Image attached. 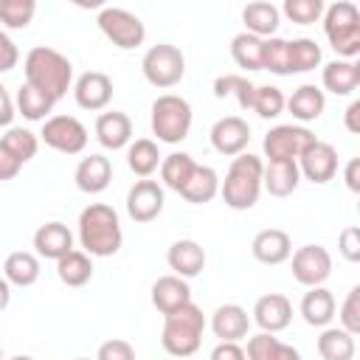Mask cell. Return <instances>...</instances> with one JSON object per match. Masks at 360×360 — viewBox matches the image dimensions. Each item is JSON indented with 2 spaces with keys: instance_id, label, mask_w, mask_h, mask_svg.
I'll list each match as a JSON object with an SVG mask.
<instances>
[{
  "instance_id": "1",
  "label": "cell",
  "mask_w": 360,
  "mask_h": 360,
  "mask_svg": "<svg viewBox=\"0 0 360 360\" xmlns=\"http://www.w3.org/2000/svg\"><path fill=\"white\" fill-rule=\"evenodd\" d=\"M22 73H25V84H31L34 90L45 93L53 101L65 98L68 90H73V62L48 45H37L25 53Z\"/></svg>"
},
{
  "instance_id": "2",
  "label": "cell",
  "mask_w": 360,
  "mask_h": 360,
  "mask_svg": "<svg viewBox=\"0 0 360 360\" xmlns=\"http://www.w3.org/2000/svg\"><path fill=\"white\" fill-rule=\"evenodd\" d=\"M79 245L93 259L115 256L124 245V231L118 211L107 202H90L79 214Z\"/></svg>"
},
{
  "instance_id": "3",
  "label": "cell",
  "mask_w": 360,
  "mask_h": 360,
  "mask_svg": "<svg viewBox=\"0 0 360 360\" xmlns=\"http://www.w3.org/2000/svg\"><path fill=\"white\" fill-rule=\"evenodd\" d=\"M262 172H264V163L259 155H250V152L236 155L225 172V180H219L222 202L233 211L253 208L262 194Z\"/></svg>"
},
{
  "instance_id": "4",
  "label": "cell",
  "mask_w": 360,
  "mask_h": 360,
  "mask_svg": "<svg viewBox=\"0 0 360 360\" xmlns=\"http://www.w3.org/2000/svg\"><path fill=\"white\" fill-rule=\"evenodd\" d=\"M205 326H208V321H205L202 309L194 301H188L186 307L163 315V332H160L163 352L172 354V357H180V360L197 354Z\"/></svg>"
},
{
  "instance_id": "5",
  "label": "cell",
  "mask_w": 360,
  "mask_h": 360,
  "mask_svg": "<svg viewBox=\"0 0 360 360\" xmlns=\"http://www.w3.org/2000/svg\"><path fill=\"white\" fill-rule=\"evenodd\" d=\"M191 121H194V112H191V104L177 96V93H163L152 101V110H149V127H152V135L158 138V143H180L188 138L191 132Z\"/></svg>"
},
{
  "instance_id": "6",
  "label": "cell",
  "mask_w": 360,
  "mask_h": 360,
  "mask_svg": "<svg viewBox=\"0 0 360 360\" xmlns=\"http://www.w3.org/2000/svg\"><path fill=\"white\" fill-rule=\"evenodd\" d=\"M323 37L332 51L343 59H354L360 53V8L349 0H338L323 6Z\"/></svg>"
},
{
  "instance_id": "7",
  "label": "cell",
  "mask_w": 360,
  "mask_h": 360,
  "mask_svg": "<svg viewBox=\"0 0 360 360\" xmlns=\"http://www.w3.org/2000/svg\"><path fill=\"white\" fill-rule=\"evenodd\" d=\"M141 70H143V79L158 87V90H169V87H177L186 76V56L177 45L172 42H158L152 45L143 59H141Z\"/></svg>"
},
{
  "instance_id": "8",
  "label": "cell",
  "mask_w": 360,
  "mask_h": 360,
  "mask_svg": "<svg viewBox=\"0 0 360 360\" xmlns=\"http://www.w3.org/2000/svg\"><path fill=\"white\" fill-rule=\"evenodd\" d=\"M98 22V31L121 51H132L138 45H143L146 39V25L138 14L127 11V8H118V6H104L96 17Z\"/></svg>"
},
{
  "instance_id": "9",
  "label": "cell",
  "mask_w": 360,
  "mask_h": 360,
  "mask_svg": "<svg viewBox=\"0 0 360 360\" xmlns=\"http://www.w3.org/2000/svg\"><path fill=\"white\" fill-rule=\"evenodd\" d=\"M39 141L59 155H82L90 135L76 115H51L48 121H42Z\"/></svg>"
},
{
  "instance_id": "10",
  "label": "cell",
  "mask_w": 360,
  "mask_h": 360,
  "mask_svg": "<svg viewBox=\"0 0 360 360\" xmlns=\"http://www.w3.org/2000/svg\"><path fill=\"white\" fill-rule=\"evenodd\" d=\"M315 141V135L301 127V124H278L273 129H267L264 141H262V149H264V158L267 163L270 160H298L301 152Z\"/></svg>"
},
{
  "instance_id": "11",
  "label": "cell",
  "mask_w": 360,
  "mask_h": 360,
  "mask_svg": "<svg viewBox=\"0 0 360 360\" xmlns=\"http://www.w3.org/2000/svg\"><path fill=\"white\" fill-rule=\"evenodd\" d=\"M290 267L301 287H323L332 276V253L323 245H304L290 256Z\"/></svg>"
},
{
  "instance_id": "12",
  "label": "cell",
  "mask_w": 360,
  "mask_h": 360,
  "mask_svg": "<svg viewBox=\"0 0 360 360\" xmlns=\"http://www.w3.org/2000/svg\"><path fill=\"white\" fill-rule=\"evenodd\" d=\"M163 205H166V194H163V186L158 180H135L127 191V214L132 222H152L163 214Z\"/></svg>"
},
{
  "instance_id": "13",
  "label": "cell",
  "mask_w": 360,
  "mask_h": 360,
  "mask_svg": "<svg viewBox=\"0 0 360 360\" xmlns=\"http://www.w3.org/2000/svg\"><path fill=\"white\" fill-rule=\"evenodd\" d=\"M295 163H298L301 177H307V180L315 183V186H323V183H329V180L338 174V149H335L332 143L315 138V141L301 152V158H298Z\"/></svg>"
},
{
  "instance_id": "14",
  "label": "cell",
  "mask_w": 360,
  "mask_h": 360,
  "mask_svg": "<svg viewBox=\"0 0 360 360\" xmlns=\"http://www.w3.org/2000/svg\"><path fill=\"white\" fill-rule=\"evenodd\" d=\"M208 138H211V146H214L217 155H222V158H236V155H242V152L248 149V143H250V127H248V121L239 118V115H222V118L214 121Z\"/></svg>"
},
{
  "instance_id": "15",
  "label": "cell",
  "mask_w": 360,
  "mask_h": 360,
  "mask_svg": "<svg viewBox=\"0 0 360 360\" xmlns=\"http://www.w3.org/2000/svg\"><path fill=\"white\" fill-rule=\"evenodd\" d=\"M250 315H253L250 321H253L262 332L276 335V332H284V329L290 326V321H292V304H290V298L281 295V292H264V295L256 298Z\"/></svg>"
},
{
  "instance_id": "16",
  "label": "cell",
  "mask_w": 360,
  "mask_h": 360,
  "mask_svg": "<svg viewBox=\"0 0 360 360\" xmlns=\"http://www.w3.org/2000/svg\"><path fill=\"white\" fill-rule=\"evenodd\" d=\"M73 98L82 110H107V104L112 101V79L101 70H87L73 82Z\"/></svg>"
},
{
  "instance_id": "17",
  "label": "cell",
  "mask_w": 360,
  "mask_h": 360,
  "mask_svg": "<svg viewBox=\"0 0 360 360\" xmlns=\"http://www.w3.org/2000/svg\"><path fill=\"white\" fill-rule=\"evenodd\" d=\"M250 323H253V321H250L248 309L239 307V304H219V307L211 312V321H208L214 338L231 340V343L245 340L248 332H250Z\"/></svg>"
},
{
  "instance_id": "18",
  "label": "cell",
  "mask_w": 360,
  "mask_h": 360,
  "mask_svg": "<svg viewBox=\"0 0 360 360\" xmlns=\"http://www.w3.org/2000/svg\"><path fill=\"white\" fill-rule=\"evenodd\" d=\"M96 141L110 149V152H118V149H127L132 143V118L121 110H107L96 118Z\"/></svg>"
},
{
  "instance_id": "19",
  "label": "cell",
  "mask_w": 360,
  "mask_h": 360,
  "mask_svg": "<svg viewBox=\"0 0 360 360\" xmlns=\"http://www.w3.org/2000/svg\"><path fill=\"white\" fill-rule=\"evenodd\" d=\"M73 250V233L65 222L53 219V222H45L34 231V253L39 259H51V262H59L65 253Z\"/></svg>"
},
{
  "instance_id": "20",
  "label": "cell",
  "mask_w": 360,
  "mask_h": 360,
  "mask_svg": "<svg viewBox=\"0 0 360 360\" xmlns=\"http://www.w3.org/2000/svg\"><path fill=\"white\" fill-rule=\"evenodd\" d=\"M250 253L259 264H284L292 256V239L281 228H264L253 236Z\"/></svg>"
},
{
  "instance_id": "21",
  "label": "cell",
  "mask_w": 360,
  "mask_h": 360,
  "mask_svg": "<svg viewBox=\"0 0 360 360\" xmlns=\"http://www.w3.org/2000/svg\"><path fill=\"white\" fill-rule=\"evenodd\" d=\"M166 264H169V270L174 276L188 281V278H194V276H200L205 270V250L194 239H177L166 250Z\"/></svg>"
},
{
  "instance_id": "22",
  "label": "cell",
  "mask_w": 360,
  "mask_h": 360,
  "mask_svg": "<svg viewBox=\"0 0 360 360\" xmlns=\"http://www.w3.org/2000/svg\"><path fill=\"white\" fill-rule=\"evenodd\" d=\"M73 180H76V188L84 191V194H101L110 180H112V163L110 158L104 155H87L79 160L76 172H73Z\"/></svg>"
},
{
  "instance_id": "23",
  "label": "cell",
  "mask_w": 360,
  "mask_h": 360,
  "mask_svg": "<svg viewBox=\"0 0 360 360\" xmlns=\"http://www.w3.org/2000/svg\"><path fill=\"white\" fill-rule=\"evenodd\" d=\"M191 301V287L186 278L169 273V276H160L155 284H152V307L160 312V315H169L180 307H186Z\"/></svg>"
},
{
  "instance_id": "24",
  "label": "cell",
  "mask_w": 360,
  "mask_h": 360,
  "mask_svg": "<svg viewBox=\"0 0 360 360\" xmlns=\"http://www.w3.org/2000/svg\"><path fill=\"white\" fill-rule=\"evenodd\" d=\"M321 84L332 96H352L360 84V65L354 59L326 62L323 70H321Z\"/></svg>"
},
{
  "instance_id": "25",
  "label": "cell",
  "mask_w": 360,
  "mask_h": 360,
  "mask_svg": "<svg viewBox=\"0 0 360 360\" xmlns=\"http://www.w3.org/2000/svg\"><path fill=\"white\" fill-rule=\"evenodd\" d=\"M301 183V172L295 160H270L262 172V188L270 197H290Z\"/></svg>"
},
{
  "instance_id": "26",
  "label": "cell",
  "mask_w": 360,
  "mask_h": 360,
  "mask_svg": "<svg viewBox=\"0 0 360 360\" xmlns=\"http://www.w3.org/2000/svg\"><path fill=\"white\" fill-rule=\"evenodd\" d=\"M301 318L315 326V329H323L332 323L335 312H338V304H335V295L326 290V287H309L301 298V307H298Z\"/></svg>"
},
{
  "instance_id": "27",
  "label": "cell",
  "mask_w": 360,
  "mask_h": 360,
  "mask_svg": "<svg viewBox=\"0 0 360 360\" xmlns=\"http://www.w3.org/2000/svg\"><path fill=\"white\" fill-rule=\"evenodd\" d=\"M242 22H245L248 34H253L259 39H270V37H276V31L281 25V11L273 3L256 0V3H248L242 8Z\"/></svg>"
},
{
  "instance_id": "28",
  "label": "cell",
  "mask_w": 360,
  "mask_h": 360,
  "mask_svg": "<svg viewBox=\"0 0 360 360\" xmlns=\"http://www.w3.org/2000/svg\"><path fill=\"white\" fill-rule=\"evenodd\" d=\"M284 110H290L295 121L309 124V121H318V118L323 115V110H326V96H323V90L315 87V84H301V87H295L292 96L284 101Z\"/></svg>"
},
{
  "instance_id": "29",
  "label": "cell",
  "mask_w": 360,
  "mask_h": 360,
  "mask_svg": "<svg viewBox=\"0 0 360 360\" xmlns=\"http://www.w3.org/2000/svg\"><path fill=\"white\" fill-rule=\"evenodd\" d=\"M39 256L31 250H14L3 262V278L11 287H34L39 278Z\"/></svg>"
},
{
  "instance_id": "30",
  "label": "cell",
  "mask_w": 360,
  "mask_h": 360,
  "mask_svg": "<svg viewBox=\"0 0 360 360\" xmlns=\"http://www.w3.org/2000/svg\"><path fill=\"white\" fill-rule=\"evenodd\" d=\"M160 160H163V155H160V149H158V143L152 138H135L127 146V166L141 180L152 177L160 169Z\"/></svg>"
},
{
  "instance_id": "31",
  "label": "cell",
  "mask_w": 360,
  "mask_h": 360,
  "mask_svg": "<svg viewBox=\"0 0 360 360\" xmlns=\"http://www.w3.org/2000/svg\"><path fill=\"white\" fill-rule=\"evenodd\" d=\"M217 194H219V174H217L211 166H200V163H197V169L191 172L188 183L180 188V197H183L186 202H194V205H205V202H211Z\"/></svg>"
},
{
  "instance_id": "32",
  "label": "cell",
  "mask_w": 360,
  "mask_h": 360,
  "mask_svg": "<svg viewBox=\"0 0 360 360\" xmlns=\"http://www.w3.org/2000/svg\"><path fill=\"white\" fill-rule=\"evenodd\" d=\"M315 346L323 360H354V352H357L354 335H349L340 326H323Z\"/></svg>"
},
{
  "instance_id": "33",
  "label": "cell",
  "mask_w": 360,
  "mask_h": 360,
  "mask_svg": "<svg viewBox=\"0 0 360 360\" xmlns=\"http://www.w3.org/2000/svg\"><path fill=\"white\" fill-rule=\"evenodd\" d=\"M323 53H321V45L309 37H295V39H287V73H309L321 65Z\"/></svg>"
},
{
  "instance_id": "34",
  "label": "cell",
  "mask_w": 360,
  "mask_h": 360,
  "mask_svg": "<svg viewBox=\"0 0 360 360\" xmlns=\"http://www.w3.org/2000/svg\"><path fill=\"white\" fill-rule=\"evenodd\" d=\"M56 276L65 287H84L93 278V259L84 250H70L56 262Z\"/></svg>"
},
{
  "instance_id": "35",
  "label": "cell",
  "mask_w": 360,
  "mask_h": 360,
  "mask_svg": "<svg viewBox=\"0 0 360 360\" xmlns=\"http://www.w3.org/2000/svg\"><path fill=\"white\" fill-rule=\"evenodd\" d=\"M197 169V160L188 155V152H172V155H163L160 160V183L172 191L180 194V188L188 183L191 172Z\"/></svg>"
},
{
  "instance_id": "36",
  "label": "cell",
  "mask_w": 360,
  "mask_h": 360,
  "mask_svg": "<svg viewBox=\"0 0 360 360\" xmlns=\"http://www.w3.org/2000/svg\"><path fill=\"white\" fill-rule=\"evenodd\" d=\"M53 104H56L53 98H48L45 93L34 90L31 84H20L17 98H14V107L25 121H48L51 112H53Z\"/></svg>"
},
{
  "instance_id": "37",
  "label": "cell",
  "mask_w": 360,
  "mask_h": 360,
  "mask_svg": "<svg viewBox=\"0 0 360 360\" xmlns=\"http://www.w3.org/2000/svg\"><path fill=\"white\" fill-rule=\"evenodd\" d=\"M211 90H214L217 98L233 96L242 110H250L256 84H253L248 76H242V73H225V76H217V79H214V87H211Z\"/></svg>"
},
{
  "instance_id": "38",
  "label": "cell",
  "mask_w": 360,
  "mask_h": 360,
  "mask_svg": "<svg viewBox=\"0 0 360 360\" xmlns=\"http://www.w3.org/2000/svg\"><path fill=\"white\" fill-rule=\"evenodd\" d=\"M262 45H264V39L242 31L231 39V59L242 70H262Z\"/></svg>"
},
{
  "instance_id": "39",
  "label": "cell",
  "mask_w": 360,
  "mask_h": 360,
  "mask_svg": "<svg viewBox=\"0 0 360 360\" xmlns=\"http://www.w3.org/2000/svg\"><path fill=\"white\" fill-rule=\"evenodd\" d=\"M0 143H3L20 163H28V160L37 155V149H39V135L31 132V129H25V127H8L6 135L0 138Z\"/></svg>"
},
{
  "instance_id": "40",
  "label": "cell",
  "mask_w": 360,
  "mask_h": 360,
  "mask_svg": "<svg viewBox=\"0 0 360 360\" xmlns=\"http://www.w3.org/2000/svg\"><path fill=\"white\" fill-rule=\"evenodd\" d=\"M284 101H287V96H284L276 84H256L250 110H253L259 118L273 121V118H278V115L284 112Z\"/></svg>"
},
{
  "instance_id": "41",
  "label": "cell",
  "mask_w": 360,
  "mask_h": 360,
  "mask_svg": "<svg viewBox=\"0 0 360 360\" xmlns=\"http://www.w3.org/2000/svg\"><path fill=\"white\" fill-rule=\"evenodd\" d=\"M37 14V3L34 0H0V22L11 31H22L31 25Z\"/></svg>"
},
{
  "instance_id": "42",
  "label": "cell",
  "mask_w": 360,
  "mask_h": 360,
  "mask_svg": "<svg viewBox=\"0 0 360 360\" xmlns=\"http://www.w3.org/2000/svg\"><path fill=\"white\" fill-rule=\"evenodd\" d=\"M278 11L295 25H312L323 17V0H284Z\"/></svg>"
},
{
  "instance_id": "43",
  "label": "cell",
  "mask_w": 360,
  "mask_h": 360,
  "mask_svg": "<svg viewBox=\"0 0 360 360\" xmlns=\"http://www.w3.org/2000/svg\"><path fill=\"white\" fill-rule=\"evenodd\" d=\"M262 70H270L276 76H290L287 73V39L270 37L262 45Z\"/></svg>"
},
{
  "instance_id": "44",
  "label": "cell",
  "mask_w": 360,
  "mask_h": 360,
  "mask_svg": "<svg viewBox=\"0 0 360 360\" xmlns=\"http://www.w3.org/2000/svg\"><path fill=\"white\" fill-rule=\"evenodd\" d=\"M338 321H340V329H346L349 335H360V287H352L346 292Z\"/></svg>"
},
{
  "instance_id": "45",
  "label": "cell",
  "mask_w": 360,
  "mask_h": 360,
  "mask_svg": "<svg viewBox=\"0 0 360 360\" xmlns=\"http://www.w3.org/2000/svg\"><path fill=\"white\" fill-rule=\"evenodd\" d=\"M93 360H135V346L124 338H110L98 346Z\"/></svg>"
},
{
  "instance_id": "46",
  "label": "cell",
  "mask_w": 360,
  "mask_h": 360,
  "mask_svg": "<svg viewBox=\"0 0 360 360\" xmlns=\"http://www.w3.org/2000/svg\"><path fill=\"white\" fill-rule=\"evenodd\" d=\"M278 338L270 335V332H259L253 338H248V349H245V357L248 360H270L273 349H276Z\"/></svg>"
},
{
  "instance_id": "47",
  "label": "cell",
  "mask_w": 360,
  "mask_h": 360,
  "mask_svg": "<svg viewBox=\"0 0 360 360\" xmlns=\"http://www.w3.org/2000/svg\"><path fill=\"white\" fill-rule=\"evenodd\" d=\"M338 250H340V256H343L346 262H352V264L360 262V228H357V225H349V228L340 231V236H338Z\"/></svg>"
},
{
  "instance_id": "48",
  "label": "cell",
  "mask_w": 360,
  "mask_h": 360,
  "mask_svg": "<svg viewBox=\"0 0 360 360\" xmlns=\"http://www.w3.org/2000/svg\"><path fill=\"white\" fill-rule=\"evenodd\" d=\"M20 62V48L14 45V39L0 28V73L14 70Z\"/></svg>"
},
{
  "instance_id": "49",
  "label": "cell",
  "mask_w": 360,
  "mask_h": 360,
  "mask_svg": "<svg viewBox=\"0 0 360 360\" xmlns=\"http://www.w3.org/2000/svg\"><path fill=\"white\" fill-rule=\"evenodd\" d=\"M211 360H248V357H245V349H242L239 343L219 340V343L211 349Z\"/></svg>"
},
{
  "instance_id": "50",
  "label": "cell",
  "mask_w": 360,
  "mask_h": 360,
  "mask_svg": "<svg viewBox=\"0 0 360 360\" xmlns=\"http://www.w3.org/2000/svg\"><path fill=\"white\" fill-rule=\"evenodd\" d=\"M20 169H22V163L0 143V183H3V180H14V177L20 174Z\"/></svg>"
},
{
  "instance_id": "51",
  "label": "cell",
  "mask_w": 360,
  "mask_h": 360,
  "mask_svg": "<svg viewBox=\"0 0 360 360\" xmlns=\"http://www.w3.org/2000/svg\"><path fill=\"white\" fill-rule=\"evenodd\" d=\"M14 115H17V107H14V98L8 96L6 84L0 82V127H14Z\"/></svg>"
},
{
  "instance_id": "52",
  "label": "cell",
  "mask_w": 360,
  "mask_h": 360,
  "mask_svg": "<svg viewBox=\"0 0 360 360\" xmlns=\"http://www.w3.org/2000/svg\"><path fill=\"white\" fill-rule=\"evenodd\" d=\"M343 183L352 194H360V158H352L343 169Z\"/></svg>"
},
{
  "instance_id": "53",
  "label": "cell",
  "mask_w": 360,
  "mask_h": 360,
  "mask_svg": "<svg viewBox=\"0 0 360 360\" xmlns=\"http://www.w3.org/2000/svg\"><path fill=\"white\" fill-rule=\"evenodd\" d=\"M343 124H346V129L349 132H360V98H352L349 101V107H346V112H343Z\"/></svg>"
},
{
  "instance_id": "54",
  "label": "cell",
  "mask_w": 360,
  "mask_h": 360,
  "mask_svg": "<svg viewBox=\"0 0 360 360\" xmlns=\"http://www.w3.org/2000/svg\"><path fill=\"white\" fill-rule=\"evenodd\" d=\"M270 360H301V352H298L295 346H290V343L278 340V343H276V349H273V354H270Z\"/></svg>"
},
{
  "instance_id": "55",
  "label": "cell",
  "mask_w": 360,
  "mask_h": 360,
  "mask_svg": "<svg viewBox=\"0 0 360 360\" xmlns=\"http://www.w3.org/2000/svg\"><path fill=\"white\" fill-rule=\"evenodd\" d=\"M8 301H11V284L0 276V312L8 307Z\"/></svg>"
},
{
  "instance_id": "56",
  "label": "cell",
  "mask_w": 360,
  "mask_h": 360,
  "mask_svg": "<svg viewBox=\"0 0 360 360\" xmlns=\"http://www.w3.org/2000/svg\"><path fill=\"white\" fill-rule=\"evenodd\" d=\"M8 360H34L31 354H14V357H8Z\"/></svg>"
},
{
  "instance_id": "57",
  "label": "cell",
  "mask_w": 360,
  "mask_h": 360,
  "mask_svg": "<svg viewBox=\"0 0 360 360\" xmlns=\"http://www.w3.org/2000/svg\"><path fill=\"white\" fill-rule=\"evenodd\" d=\"M73 360H90V357H73Z\"/></svg>"
},
{
  "instance_id": "58",
  "label": "cell",
  "mask_w": 360,
  "mask_h": 360,
  "mask_svg": "<svg viewBox=\"0 0 360 360\" xmlns=\"http://www.w3.org/2000/svg\"><path fill=\"white\" fill-rule=\"evenodd\" d=\"M0 360H3V346H0Z\"/></svg>"
}]
</instances>
